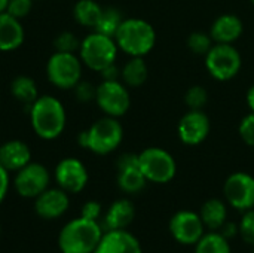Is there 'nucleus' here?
<instances>
[{"mask_svg": "<svg viewBox=\"0 0 254 253\" xmlns=\"http://www.w3.org/2000/svg\"><path fill=\"white\" fill-rule=\"evenodd\" d=\"M103 234L98 221L79 216L63 227L58 234V248L61 253H94Z\"/></svg>", "mask_w": 254, "mask_h": 253, "instance_id": "1", "label": "nucleus"}, {"mask_svg": "<svg viewBox=\"0 0 254 253\" xmlns=\"http://www.w3.org/2000/svg\"><path fill=\"white\" fill-rule=\"evenodd\" d=\"M34 133L45 140L57 139L65 127V110L52 95H40L28 109Z\"/></svg>", "mask_w": 254, "mask_h": 253, "instance_id": "2", "label": "nucleus"}, {"mask_svg": "<svg viewBox=\"0 0 254 253\" xmlns=\"http://www.w3.org/2000/svg\"><path fill=\"white\" fill-rule=\"evenodd\" d=\"M115 40L119 49L131 57H144L156 43V33L152 24L140 18L124 19L119 25Z\"/></svg>", "mask_w": 254, "mask_h": 253, "instance_id": "3", "label": "nucleus"}, {"mask_svg": "<svg viewBox=\"0 0 254 253\" xmlns=\"http://www.w3.org/2000/svg\"><path fill=\"white\" fill-rule=\"evenodd\" d=\"M124 137V130L116 118L106 116L94 122L86 131L79 134V145L97 155H107L118 149Z\"/></svg>", "mask_w": 254, "mask_h": 253, "instance_id": "4", "label": "nucleus"}, {"mask_svg": "<svg viewBox=\"0 0 254 253\" xmlns=\"http://www.w3.org/2000/svg\"><path fill=\"white\" fill-rule=\"evenodd\" d=\"M79 52L85 66H88L91 70L101 72L115 63L118 55V45L115 37L94 31L80 42Z\"/></svg>", "mask_w": 254, "mask_h": 253, "instance_id": "5", "label": "nucleus"}, {"mask_svg": "<svg viewBox=\"0 0 254 253\" xmlns=\"http://www.w3.org/2000/svg\"><path fill=\"white\" fill-rule=\"evenodd\" d=\"M138 166L147 182L153 183H168L177 171L173 155L161 148H147L138 154Z\"/></svg>", "mask_w": 254, "mask_h": 253, "instance_id": "6", "label": "nucleus"}, {"mask_svg": "<svg viewBox=\"0 0 254 253\" xmlns=\"http://www.w3.org/2000/svg\"><path fill=\"white\" fill-rule=\"evenodd\" d=\"M46 75L51 84L61 89L74 88L82 78V63L71 52H55L48 64Z\"/></svg>", "mask_w": 254, "mask_h": 253, "instance_id": "7", "label": "nucleus"}, {"mask_svg": "<svg viewBox=\"0 0 254 253\" xmlns=\"http://www.w3.org/2000/svg\"><path fill=\"white\" fill-rule=\"evenodd\" d=\"M205 67L214 79L229 81L241 69V55L232 43H216L205 55Z\"/></svg>", "mask_w": 254, "mask_h": 253, "instance_id": "8", "label": "nucleus"}, {"mask_svg": "<svg viewBox=\"0 0 254 253\" xmlns=\"http://www.w3.org/2000/svg\"><path fill=\"white\" fill-rule=\"evenodd\" d=\"M95 101L100 109L112 118L125 115L131 104L128 89L119 81H103L97 86Z\"/></svg>", "mask_w": 254, "mask_h": 253, "instance_id": "9", "label": "nucleus"}, {"mask_svg": "<svg viewBox=\"0 0 254 253\" xmlns=\"http://www.w3.org/2000/svg\"><path fill=\"white\" fill-rule=\"evenodd\" d=\"M170 233L177 243L185 246H195L205 234V225L199 213L180 210L170 219Z\"/></svg>", "mask_w": 254, "mask_h": 253, "instance_id": "10", "label": "nucleus"}, {"mask_svg": "<svg viewBox=\"0 0 254 253\" xmlns=\"http://www.w3.org/2000/svg\"><path fill=\"white\" fill-rule=\"evenodd\" d=\"M49 171L39 163H28L25 167L16 171L13 179V188L18 195L24 198H36L49 186Z\"/></svg>", "mask_w": 254, "mask_h": 253, "instance_id": "11", "label": "nucleus"}, {"mask_svg": "<svg viewBox=\"0 0 254 253\" xmlns=\"http://www.w3.org/2000/svg\"><path fill=\"white\" fill-rule=\"evenodd\" d=\"M226 201L240 212L254 209V177L249 173L237 171L231 174L223 186Z\"/></svg>", "mask_w": 254, "mask_h": 253, "instance_id": "12", "label": "nucleus"}, {"mask_svg": "<svg viewBox=\"0 0 254 253\" xmlns=\"http://www.w3.org/2000/svg\"><path fill=\"white\" fill-rule=\"evenodd\" d=\"M55 180L65 192L77 194L88 183L86 167L76 158H64L55 167Z\"/></svg>", "mask_w": 254, "mask_h": 253, "instance_id": "13", "label": "nucleus"}, {"mask_svg": "<svg viewBox=\"0 0 254 253\" xmlns=\"http://www.w3.org/2000/svg\"><path fill=\"white\" fill-rule=\"evenodd\" d=\"M177 133L185 145L196 146L207 139L210 133V119L202 110H189L182 116Z\"/></svg>", "mask_w": 254, "mask_h": 253, "instance_id": "14", "label": "nucleus"}, {"mask_svg": "<svg viewBox=\"0 0 254 253\" xmlns=\"http://www.w3.org/2000/svg\"><path fill=\"white\" fill-rule=\"evenodd\" d=\"M147 179L138 166V155L124 154L118 160V185L127 194H137L144 189Z\"/></svg>", "mask_w": 254, "mask_h": 253, "instance_id": "15", "label": "nucleus"}, {"mask_svg": "<svg viewBox=\"0 0 254 253\" xmlns=\"http://www.w3.org/2000/svg\"><path fill=\"white\" fill-rule=\"evenodd\" d=\"M70 206L68 192L61 188H48L34 198V210L42 219L61 218Z\"/></svg>", "mask_w": 254, "mask_h": 253, "instance_id": "16", "label": "nucleus"}, {"mask_svg": "<svg viewBox=\"0 0 254 253\" xmlns=\"http://www.w3.org/2000/svg\"><path fill=\"white\" fill-rule=\"evenodd\" d=\"M94 253H143L140 242L127 230L106 231Z\"/></svg>", "mask_w": 254, "mask_h": 253, "instance_id": "17", "label": "nucleus"}, {"mask_svg": "<svg viewBox=\"0 0 254 253\" xmlns=\"http://www.w3.org/2000/svg\"><path fill=\"white\" fill-rule=\"evenodd\" d=\"M244 24L240 16L234 13H223L211 25L210 36L216 43H234L241 37Z\"/></svg>", "mask_w": 254, "mask_h": 253, "instance_id": "18", "label": "nucleus"}, {"mask_svg": "<svg viewBox=\"0 0 254 253\" xmlns=\"http://www.w3.org/2000/svg\"><path fill=\"white\" fill-rule=\"evenodd\" d=\"M31 163V151L21 140H9L0 145V166L7 171H18Z\"/></svg>", "mask_w": 254, "mask_h": 253, "instance_id": "19", "label": "nucleus"}, {"mask_svg": "<svg viewBox=\"0 0 254 253\" xmlns=\"http://www.w3.org/2000/svg\"><path fill=\"white\" fill-rule=\"evenodd\" d=\"M135 218V207L129 200H116L107 209L104 216V227L110 230H127Z\"/></svg>", "mask_w": 254, "mask_h": 253, "instance_id": "20", "label": "nucleus"}, {"mask_svg": "<svg viewBox=\"0 0 254 253\" xmlns=\"http://www.w3.org/2000/svg\"><path fill=\"white\" fill-rule=\"evenodd\" d=\"M24 42V28L15 16L7 12L0 13V51L7 52L19 48Z\"/></svg>", "mask_w": 254, "mask_h": 253, "instance_id": "21", "label": "nucleus"}, {"mask_svg": "<svg viewBox=\"0 0 254 253\" xmlns=\"http://www.w3.org/2000/svg\"><path fill=\"white\" fill-rule=\"evenodd\" d=\"M199 216H201L205 228H208L211 231H219L222 228V225L228 221L226 204L219 198H211L202 204Z\"/></svg>", "mask_w": 254, "mask_h": 253, "instance_id": "22", "label": "nucleus"}, {"mask_svg": "<svg viewBox=\"0 0 254 253\" xmlns=\"http://www.w3.org/2000/svg\"><path fill=\"white\" fill-rule=\"evenodd\" d=\"M147 75H149V69L146 61L143 60V57H132L122 69L121 76L125 82L127 86H141L146 81H147Z\"/></svg>", "mask_w": 254, "mask_h": 253, "instance_id": "23", "label": "nucleus"}, {"mask_svg": "<svg viewBox=\"0 0 254 253\" xmlns=\"http://www.w3.org/2000/svg\"><path fill=\"white\" fill-rule=\"evenodd\" d=\"M73 13H74V19L79 24L95 28V25L101 18L103 7L95 0H79L74 6Z\"/></svg>", "mask_w": 254, "mask_h": 253, "instance_id": "24", "label": "nucleus"}, {"mask_svg": "<svg viewBox=\"0 0 254 253\" xmlns=\"http://www.w3.org/2000/svg\"><path fill=\"white\" fill-rule=\"evenodd\" d=\"M10 91L13 94V97L25 104L28 109L30 106L37 100L39 94H37V86H36V82L28 78V76H18L12 81L10 84Z\"/></svg>", "mask_w": 254, "mask_h": 253, "instance_id": "25", "label": "nucleus"}, {"mask_svg": "<svg viewBox=\"0 0 254 253\" xmlns=\"http://www.w3.org/2000/svg\"><path fill=\"white\" fill-rule=\"evenodd\" d=\"M195 253H231L229 240L219 231L207 233L195 245Z\"/></svg>", "mask_w": 254, "mask_h": 253, "instance_id": "26", "label": "nucleus"}, {"mask_svg": "<svg viewBox=\"0 0 254 253\" xmlns=\"http://www.w3.org/2000/svg\"><path fill=\"white\" fill-rule=\"evenodd\" d=\"M122 16H121V12L115 7H106L103 9V13H101V18L98 21V24L95 25V31L101 33V34H106V36H110V37H115L119 25L122 24Z\"/></svg>", "mask_w": 254, "mask_h": 253, "instance_id": "27", "label": "nucleus"}, {"mask_svg": "<svg viewBox=\"0 0 254 253\" xmlns=\"http://www.w3.org/2000/svg\"><path fill=\"white\" fill-rule=\"evenodd\" d=\"M185 101L190 110H202V107L208 103V92L204 86L193 85L188 89Z\"/></svg>", "mask_w": 254, "mask_h": 253, "instance_id": "28", "label": "nucleus"}, {"mask_svg": "<svg viewBox=\"0 0 254 253\" xmlns=\"http://www.w3.org/2000/svg\"><path fill=\"white\" fill-rule=\"evenodd\" d=\"M188 46L193 54L207 55V52L213 48V39L210 34L202 31H195L188 39Z\"/></svg>", "mask_w": 254, "mask_h": 253, "instance_id": "29", "label": "nucleus"}, {"mask_svg": "<svg viewBox=\"0 0 254 253\" xmlns=\"http://www.w3.org/2000/svg\"><path fill=\"white\" fill-rule=\"evenodd\" d=\"M54 46L58 52H71L74 54L76 49L80 48V42L77 40V37L70 33V31H64L61 34H58L54 40Z\"/></svg>", "mask_w": 254, "mask_h": 253, "instance_id": "30", "label": "nucleus"}, {"mask_svg": "<svg viewBox=\"0 0 254 253\" xmlns=\"http://www.w3.org/2000/svg\"><path fill=\"white\" fill-rule=\"evenodd\" d=\"M238 228H240V236L241 239L247 243V245H252L254 246V210H247L244 212L240 224H238Z\"/></svg>", "mask_w": 254, "mask_h": 253, "instance_id": "31", "label": "nucleus"}, {"mask_svg": "<svg viewBox=\"0 0 254 253\" xmlns=\"http://www.w3.org/2000/svg\"><path fill=\"white\" fill-rule=\"evenodd\" d=\"M33 7V0H9L6 12L16 19H21L30 13Z\"/></svg>", "mask_w": 254, "mask_h": 253, "instance_id": "32", "label": "nucleus"}, {"mask_svg": "<svg viewBox=\"0 0 254 253\" xmlns=\"http://www.w3.org/2000/svg\"><path fill=\"white\" fill-rule=\"evenodd\" d=\"M240 136L241 139L254 148V112L249 113L240 124Z\"/></svg>", "mask_w": 254, "mask_h": 253, "instance_id": "33", "label": "nucleus"}, {"mask_svg": "<svg viewBox=\"0 0 254 253\" xmlns=\"http://www.w3.org/2000/svg\"><path fill=\"white\" fill-rule=\"evenodd\" d=\"M76 95H77V100L79 101H91V100H95V92H97V88H94L89 82H79L76 86Z\"/></svg>", "mask_w": 254, "mask_h": 253, "instance_id": "34", "label": "nucleus"}, {"mask_svg": "<svg viewBox=\"0 0 254 253\" xmlns=\"http://www.w3.org/2000/svg\"><path fill=\"white\" fill-rule=\"evenodd\" d=\"M101 215V204L98 201H86L80 209V216L89 221H98Z\"/></svg>", "mask_w": 254, "mask_h": 253, "instance_id": "35", "label": "nucleus"}, {"mask_svg": "<svg viewBox=\"0 0 254 253\" xmlns=\"http://www.w3.org/2000/svg\"><path fill=\"white\" fill-rule=\"evenodd\" d=\"M9 191V171L0 166V204L6 198Z\"/></svg>", "mask_w": 254, "mask_h": 253, "instance_id": "36", "label": "nucleus"}, {"mask_svg": "<svg viewBox=\"0 0 254 253\" xmlns=\"http://www.w3.org/2000/svg\"><path fill=\"white\" fill-rule=\"evenodd\" d=\"M219 233L225 237V239H234L237 234H240V228H238V225L237 224H234V222H225L223 225H222V228L219 230Z\"/></svg>", "mask_w": 254, "mask_h": 253, "instance_id": "37", "label": "nucleus"}, {"mask_svg": "<svg viewBox=\"0 0 254 253\" xmlns=\"http://www.w3.org/2000/svg\"><path fill=\"white\" fill-rule=\"evenodd\" d=\"M100 73L103 76V81H118V78H119V69L115 66V63L110 64V66H107Z\"/></svg>", "mask_w": 254, "mask_h": 253, "instance_id": "38", "label": "nucleus"}, {"mask_svg": "<svg viewBox=\"0 0 254 253\" xmlns=\"http://www.w3.org/2000/svg\"><path fill=\"white\" fill-rule=\"evenodd\" d=\"M247 106L250 107L252 112H254V85L250 86V89L247 91Z\"/></svg>", "mask_w": 254, "mask_h": 253, "instance_id": "39", "label": "nucleus"}, {"mask_svg": "<svg viewBox=\"0 0 254 253\" xmlns=\"http://www.w3.org/2000/svg\"><path fill=\"white\" fill-rule=\"evenodd\" d=\"M7 3H9V0H0V13H1V12H6Z\"/></svg>", "mask_w": 254, "mask_h": 253, "instance_id": "40", "label": "nucleus"}, {"mask_svg": "<svg viewBox=\"0 0 254 253\" xmlns=\"http://www.w3.org/2000/svg\"><path fill=\"white\" fill-rule=\"evenodd\" d=\"M250 1H252V3H253V4H254V0H250Z\"/></svg>", "mask_w": 254, "mask_h": 253, "instance_id": "41", "label": "nucleus"}, {"mask_svg": "<svg viewBox=\"0 0 254 253\" xmlns=\"http://www.w3.org/2000/svg\"><path fill=\"white\" fill-rule=\"evenodd\" d=\"M253 253H254V246H253Z\"/></svg>", "mask_w": 254, "mask_h": 253, "instance_id": "42", "label": "nucleus"}, {"mask_svg": "<svg viewBox=\"0 0 254 253\" xmlns=\"http://www.w3.org/2000/svg\"><path fill=\"white\" fill-rule=\"evenodd\" d=\"M0 231H1V227H0Z\"/></svg>", "mask_w": 254, "mask_h": 253, "instance_id": "43", "label": "nucleus"}]
</instances>
